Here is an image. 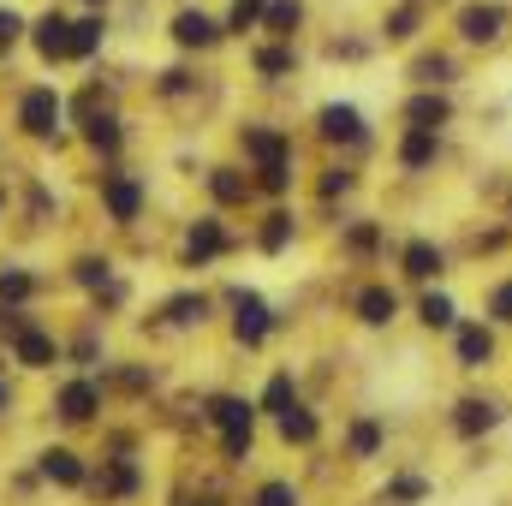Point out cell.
Returning <instances> with one entry per match:
<instances>
[{
    "instance_id": "cell-1",
    "label": "cell",
    "mask_w": 512,
    "mask_h": 506,
    "mask_svg": "<svg viewBox=\"0 0 512 506\" xmlns=\"http://www.w3.org/2000/svg\"><path fill=\"white\" fill-rule=\"evenodd\" d=\"M18 131L24 137H36V143H54L60 137V120H66V102H60V90L54 84H30L24 96H18Z\"/></svg>"
},
{
    "instance_id": "cell-2",
    "label": "cell",
    "mask_w": 512,
    "mask_h": 506,
    "mask_svg": "<svg viewBox=\"0 0 512 506\" xmlns=\"http://www.w3.org/2000/svg\"><path fill=\"white\" fill-rule=\"evenodd\" d=\"M209 423L221 429V453L239 465L251 453V429H256V405L251 399H209Z\"/></svg>"
},
{
    "instance_id": "cell-3",
    "label": "cell",
    "mask_w": 512,
    "mask_h": 506,
    "mask_svg": "<svg viewBox=\"0 0 512 506\" xmlns=\"http://www.w3.org/2000/svg\"><path fill=\"white\" fill-rule=\"evenodd\" d=\"M143 203H149V191H143L137 173H102V209H108V221L131 227L143 215Z\"/></svg>"
},
{
    "instance_id": "cell-4",
    "label": "cell",
    "mask_w": 512,
    "mask_h": 506,
    "mask_svg": "<svg viewBox=\"0 0 512 506\" xmlns=\"http://www.w3.org/2000/svg\"><path fill=\"white\" fill-rule=\"evenodd\" d=\"M227 36V24L221 18H209L203 6H185V12H173V48H185V54H203V48H215Z\"/></svg>"
},
{
    "instance_id": "cell-5",
    "label": "cell",
    "mask_w": 512,
    "mask_h": 506,
    "mask_svg": "<svg viewBox=\"0 0 512 506\" xmlns=\"http://www.w3.org/2000/svg\"><path fill=\"white\" fill-rule=\"evenodd\" d=\"M96 411H102V381H90V376L60 381V393H54V417L60 423H90Z\"/></svg>"
},
{
    "instance_id": "cell-6",
    "label": "cell",
    "mask_w": 512,
    "mask_h": 506,
    "mask_svg": "<svg viewBox=\"0 0 512 506\" xmlns=\"http://www.w3.org/2000/svg\"><path fill=\"white\" fill-rule=\"evenodd\" d=\"M6 352H12L18 370H54V364H60V340H54L42 322H30L18 340H6Z\"/></svg>"
},
{
    "instance_id": "cell-7",
    "label": "cell",
    "mask_w": 512,
    "mask_h": 506,
    "mask_svg": "<svg viewBox=\"0 0 512 506\" xmlns=\"http://www.w3.org/2000/svg\"><path fill=\"white\" fill-rule=\"evenodd\" d=\"M227 298H233V334H239V346H262V340H268V328H274L268 304H262L256 292H245V286H233Z\"/></svg>"
},
{
    "instance_id": "cell-8",
    "label": "cell",
    "mask_w": 512,
    "mask_h": 506,
    "mask_svg": "<svg viewBox=\"0 0 512 506\" xmlns=\"http://www.w3.org/2000/svg\"><path fill=\"white\" fill-rule=\"evenodd\" d=\"M30 48H36L48 66L72 60V18H66V12H42V18L30 24Z\"/></svg>"
},
{
    "instance_id": "cell-9",
    "label": "cell",
    "mask_w": 512,
    "mask_h": 506,
    "mask_svg": "<svg viewBox=\"0 0 512 506\" xmlns=\"http://www.w3.org/2000/svg\"><path fill=\"white\" fill-rule=\"evenodd\" d=\"M227 251H233V239H227L221 215L191 221V233H185V262H191V268H203V262H215V256H227Z\"/></svg>"
},
{
    "instance_id": "cell-10",
    "label": "cell",
    "mask_w": 512,
    "mask_h": 506,
    "mask_svg": "<svg viewBox=\"0 0 512 506\" xmlns=\"http://www.w3.org/2000/svg\"><path fill=\"white\" fill-rule=\"evenodd\" d=\"M36 471H42V483H54V489H84V483H90V471H84V459H78L72 447H42V453H36Z\"/></svg>"
},
{
    "instance_id": "cell-11",
    "label": "cell",
    "mask_w": 512,
    "mask_h": 506,
    "mask_svg": "<svg viewBox=\"0 0 512 506\" xmlns=\"http://www.w3.org/2000/svg\"><path fill=\"white\" fill-rule=\"evenodd\" d=\"M316 131L328 137V143H364L370 131H364V114L352 108V102H328L322 114H316Z\"/></svg>"
},
{
    "instance_id": "cell-12",
    "label": "cell",
    "mask_w": 512,
    "mask_h": 506,
    "mask_svg": "<svg viewBox=\"0 0 512 506\" xmlns=\"http://www.w3.org/2000/svg\"><path fill=\"white\" fill-rule=\"evenodd\" d=\"M435 155H441V137L429 126H411L399 137V167L405 173H423V167H435Z\"/></svg>"
},
{
    "instance_id": "cell-13",
    "label": "cell",
    "mask_w": 512,
    "mask_h": 506,
    "mask_svg": "<svg viewBox=\"0 0 512 506\" xmlns=\"http://www.w3.org/2000/svg\"><path fill=\"white\" fill-rule=\"evenodd\" d=\"M239 149L251 155L256 167H268V161H286V155H292L286 131H274V126H245V137H239Z\"/></svg>"
},
{
    "instance_id": "cell-14",
    "label": "cell",
    "mask_w": 512,
    "mask_h": 506,
    "mask_svg": "<svg viewBox=\"0 0 512 506\" xmlns=\"http://www.w3.org/2000/svg\"><path fill=\"white\" fill-rule=\"evenodd\" d=\"M209 191H215V203H221V209H239V203H251L256 179H245L239 167H209Z\"/></svg>"
},
{
    "instance_id": "cell-15",
    "label": "cell",
    "mask_w": 512,
    "mask_h": 506,
    "mask_svg": "<svg viewBox=\"0 0 512 506\" xmlns=\"http://www.w3.org/2000/svg\"><path fill=\"white\" fill-rule=\"evenodd\" d=\"M501 24H507V12H501V6H483V0L459 12V30H465V42H495V36H501Z\"/></svg>"
},
{
    "instance_id": "cell-16",
    "label": "cell",
    "mask_w": 512,
    "mask_h": 506,
    "mask_svg": "<svg viewBox=\"0 0 512 506\" xmlns=\"http://www.w3.org/2000/svg\"><path fill=\"white\" fill-rule=\"evenodd\" d=\"M292 405H298V381H292V370H274V376H268V387H262V399H256V411L286 417Z\"/></svg>"
},
{
    "instance_id": "cell-17",
    "label": "cell",
    "mask_w": 512,
    "mask_h": 506,
    "mask_svg": "<svg viewBox=\"0 0 512 506\" xmlns=\"http://www.w3.org/2000/svg\"><path fill=\"white\" fill-rule=\"evenodd\" d=\"M102 42H108V18H102V12H84V18H72V60H90Z\"/></svg>"
},
{
    "instance_id": "cell-18",
    "label": "cell",
    "mask_w": 512,
    "mask_h": 506,
    "mask_svg": "<svg viewBox=\"0 0 512 506\" xmlns=\"http://www.w3.org/2000/svg\"><path fill=\"white\" fill-rule=\"evenodd\" d=\"M399 316V298L387 292V286H364L358 292V322H370V328H387Z\"/></svg>"
},
{
    "instance_id": "cell-19",
    "label": "cell",
    "mask_w": 512,
    "mask_h": 506,
    "mask_svg": "<svg viewBox=\"0 0 512 506\" xmlns=\"http://www.w3.org/2000/svg\"><path fill=\"white\" fill-rule=\"evenodd\" d=\"M167 322H173V328H203V322H209V298H203V292L167 298Z\"/></svg>"
},
{
    "instance_id": "cell-20",
    "label": "cell",
    "mask_w": 512,
    "mask_h": 506,
    "mask_svg": "<svg viewBox=\"0 0 512 506\" xmlns=\"http://www.w3.org/2000/svg\"><path fill=\"white\" fill-rule=\"evenodd\" d=\"M495 358V334L489 328H459V364L465 370H483Z\"/></svg>"
},
{
    "instance_id": "cell-21",
    "label": "cell",
    "mask_w": 512,
    "mask_h": 506,
    "mask_svg": "<svg viewBox=\"0 0 512 506\" xmlns=\"http://www.w3.org/2000/svg\"><path fill=\"white\" fill-rule=\"evenodd\" d=\"M84 143H90L96 155H114V149L126 143V131H120L114 114H90V120H84Z\"/></svg>"
},
{
    "instance_id": "cell-22",
    "label": "cell",
    "mask_w": 512,
    "mask_h": 506,
    "mask_svg": "<svg viewBox=\"0 0 512 506\" xmlns=\"http://www.w3.org/2000/svg\"><path fill=\"white\" fill-rule=\"evenodd\" d=\"M399 262H405V274H411V280H435V274H441V245H429V239H411Z\"/></svg>"
},
{
    "instance_id": "cell-23",
    "label": "cell",
    "mask_w": 512,
    "mask_h": 506,
    "mask_svg": "<svg viewBox=\"0 0 512 506\" xmlns=\"http://www.w3.org/2000/svg\"><path fill=\"white\" fill-rule=\"evenodd\" d=\"M405 120H411V126L441 131L447 120H453V108H447V96H411V102H405Z\"/></svg>"
},
{
    "instance_id": "cell-24",
    "label": "cell",
    "mask_w": 512,
    "mask_h": 506,
    "mask_svg": "<svg viewBox=\"0 0 512 506\" xmlns=\"http://www.w3.org/2000/svg\"><path fill=\"white\" fill-rule=\"evenodd\" d=\"M304 24V6L298 0H268V18H262V30L268 36H280V42H292V30Z\"/></svg>"
},
{
    "instance_id": "cell-25",
    "label": "cell",
    "mask_w": 512,
    "mask_h": 506,
    "mask_svg": "<svg viewBox=\"0 0 512 506\" xmlns=\"http://www.w3.org/2000/svg\"><path fill=\"white\" fill-rule=\"evenodd\" d=\"M292 233H298V227H292V215H286V209H274V215L256 227V245H262L268 256H280L286 245H292Z\"/></svg>"
},
{
    "instance_id": "cell-26",
    "label": "cell",
    "mask_w": 512,
    "mask_h": 506,
    "mask_svg": "<svg viewBox=\"0 0 512 506\" xmlns=\"http://www.w3.org/2000/svg\"><path fill=\"white\" fill-rule=\"evenodd\" d=\"M30 292H36V274L18 262H0V304H24Z\"/></svg>"
},
{
    "instance_id": "cell-27",
    "label": "cell",
    "mask_w": 512,
    "mask_h": 506,
    "mask_svg": "<svg viewBox=\"0 0 512 506\" xmlns=\"http://www.w3.org/2000/svg\"><path fill=\"white\" fill-rule=\"evenodd\" d=\"M453 423H459V435H477V429H495V423H501V411H495L489 399H465Z\"/></svg>"
},
{
    "instance_id": "cell-28",
    "label": "cell",
    "mask_w": 512,
    "mask_h": 506,
    "mask_svg": "<svg viewBox=\"0 0 512 506\" xmlns=\"http://www.w3.org/2000/svg\"><path fill=\"white\" fill-rule=\"evenodd\" d=\"M251 66L262 72V78H286V72L298 66V54H292V48H256Z\"/></svg>"
},
{
    "instance_id": "cell-29",
    "label": "cell",
    "mask_w": 512,
    "mask_h": 506,
    "mask_svg": "<svg viewBox=\"0 0 512 506\" xmlns=\"http://www.w3.org/2000/svg\"><path fill=\"white\" fill-rule=\"evenodd\" d=\"M268 18V0H233V12H227V30L233 36H245V30H256Z\"/></svg>"
},
{
    "instance_id": "cell-30",
    "label": "cell",
    "mask_w": 512,
    "mask_h": 506,
    "mask_svg": "<svg viewBox=\"0 0 512 506\" xmlns=\"http://www.w3.org/2000/svg\"><path fill=\"white\" fill-rule=\"evenodd\" d=\"M286 185H292V155H286V161H268V167H256V191H268V197H286Z\"/></svg>"
},
{
    "instance_id": "cell-31",
    "label": "cell",
    "mask_w": 512,
    "mask_h": 506,
    "mask_svg": "<svg viewBox=\"0 0 512 506\" xmlns=\"http://www.w3.org/2000/svg\"><path fill=\"white\" fill-rule=\"evenodd\" d=\"M280 441H298V447H304V441H316V417H310L304 405H292V411L280 417Z\"/></svg>"
},
{
    "instance_id": "cell-32",
    "label": "cell",
    "mask_w": 512,
    "mask_h": 506,
    "mask_svg": "<svg viewBox=\"0 0 512 506\" xmlns=\"http://www.w3.org/2000/svg\"><path fill=\"white\" fill-rule=\"evenodd\" d=\"M417 316H423V328H453V298H447V292H429V298L417 304Z\"/></svg>"
},
{
    "instance_id": "cell-33",
    "label": "cell",
    "mask_w": 512,
    "mask_h": 506,
    "mask_svg": "<svg viewBox=\"0 0 512 506\" xmlns=\"http://www.w3.org/2000/svg\"><path fill=\"white\" fill-rule=\"evenodd\" d=\"M78 286H108L114 280V262L108 256H78V274H72Z\"/></svg>"
},
{
    "instance_id": "cell-34",
    "label": "cell",
    "mask_w": 512,
    "mask_h": 506,
    "mask_svg": "<svg viewBox=\"0 0 512 506\" xmlns=\"http://www.w3.org/2000/svg\"><path fill=\"white\" fill-rule=\"evenodd\" d=\"M387 42H411V36H417V0H411V6H399V12H387Z\"/></svg>"
},
{
    "instance_id": "cell-35",
    "label": "cell",
    "mask_w": 512,
    "mask_h": 506,
    "mask_svg": "<svg viewBox=\"0 0 512 506\" xmlns=\"http://www.w3.org/2000/svg\"><path fill=\"white\" fill-rule=\"evenodd\" d=\"M376 447H382V423H358V429H352V453H358V459H370Z\"/></svg>"
},
{
    "instance_id": "cell-36",
    "label": "cell",
    "mask_w": 512,
    "mask_h": 506,
    "mask_svg": "<svg viewBox=\"0 0 512 506\" xmlns=\"http://www.w3.org/2000/svg\"><path fill=\"white\" fill-rule=\"evenodd\" d=\"M251 506H298V495H292V483H262Z\"/></svg>"
},
{
    "instance_id": "cell-37",
    "label": "cell",
    "mask_w": 512,
    "mask_h": 506,
    "mask_svg": "<svg viewBox=\"0 0 512 506\" xmlns=\"http://www.w3.org/2000/svg\"><path fill=\"white\" fill-rule=\"evenodd\" d=\"M489 316H495V322H512V280H501V286L489 292Z\"/></svg>"
},
{
    "instance_id": "cell-38",
    "label": "cell",
    "mask_w": 512,
    "mask_h": 506,
    "mask_svg": "<svg viewBox=\"0 0 512 506\" xmlns=\"http://www.w3.org/2000/svg\"><path fill=\"white\" fill-rule=\"evenodd\" d=\"M18 36H24V12L0 6V48H6V42H18Z\"/></svg>"
},
{
    "instance_id": "cell-39",
    "label": "cell",
    "mask_w": 512,
    "mask_h": 506,
    "mask_svg": "<svg viewBox=\"0 0 512 506\" xmlns=\"http://www.w3.org/2000/svg\"><path fill=\"white\" fill-rule=\"evenodd\" d=\"M447 72H453V66H447L441 54H429V60L417 66V78H423V84H447Z\"/></svg>"
},
{
    "instance_id": "cell-40",
    "label": "cell",
    "mask_w": 512,
    "mask_h": 506,
    "mask_svg": "<svg viewBox=\"0 0 512 506\" xmlns=\"http://www.w3.org/2000/svg\"><path fill=\"white\" fill-rule=\"evenodd\" d=\"M334 191H352V173H346V167H334V173L322 179V197H334Z\"/></svg>"
},
{
    "instance_id": "cell-41",
    "label": "cell",
    "mask_w": 512,
    "mask_h": 506,
    "mask_svg": "<svg viewBox=\"0 0 512 506\" xmlns=\"http://www.w3.org/2000/svg\"><path fill=\"white\" fill-rule=\"evenodd\" d=\"M393 495H399V501H417V495H423V483H417V477H399V483H393Z\"/></svg>"
},
{
    "instance_id": "cell-42",
    "label": "cell",
    "mask_w": 512,
    "mask_h": 506,
    "mask_svg": "<svg viewBox=\"0 0 512 506\" xmlns=\"http://www.w3.org/2000/svg\"><path fill=\"white\" fill-rule=\"evenodd\" d=\"M84 6H90V12H108V0H84Z\"/></svg>"
},
{
    "instance_id": "cell-43",
    "label": "cell",
    "mask_w": 512,
    "mask_h": 506,
    "mask_svg": "<svg viewBox=\"0 0 512 506\" xmlns=\"http://www.w3.org/2000/svg\"><path fill=\"white\" fill-rule=\"evenodd\" d=\"M0 209H6V191H0Z\"/></svg>"
},
{
    "instance_id": "cell-44",
    "label": "cell",
    "mask_w": 512,
    "mask_h": 506,
    "mask_svg": "<svg viewBox=\"0 0 512 506\" xmlns=\"http://www.w3.org/2000/svg\"><path fill=\"white\" fill-rule=\"evenodd\" d=\"M203 506H221V501H203Z\"/></svg>"
}]
</instances>
